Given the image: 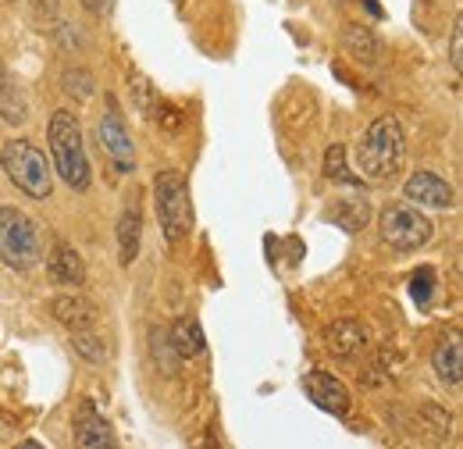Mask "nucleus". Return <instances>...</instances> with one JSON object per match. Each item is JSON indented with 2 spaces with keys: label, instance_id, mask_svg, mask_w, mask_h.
Returning <instances> with one entry per match:
<instances>
[{
  "label": "nucleus",
  "instance_id": "obj_1",
  "mask_svg": "<svg viewBox=\"0 0 463 449\" xmlns=\"http://www.w3.org/2000/svg\"><path fill=\"white\" fill-rule=\"evenodd\" d=\"M403 154H406L403 129H400V121H396L392 114L378 118V121L364 132V139H360V147H356L360 171H364L367 178H374V182L392 178V175L400 171V165H403Z\"/></svg>",
  "mask_w": 463,
  "mask_h": 449
},
{
  "label": "nucleus",
  "instance_id": "obj_2",
  "mask_svg": "<svg viewBox=\"0 0 463 449\" xmlns=\"http://www.w3.org/2000/svg\"><path fill=\"white\" fill-rule=\"evenodd\" d=\"M47 139H51V154H54V168L71 186V189H90V158L82 147V129L79 118L71 111H54L47 125Z\"/></svg>",
  "mask_w": 463,
  "mask_h": 449
},
{
  "label": "nucleus",
  "instance_id": "obj_3",
  "mask_svg": "<svg viewBox=\"0 0 463 449\" xmlns=\"http://www.w3.org/2000/svg\"><path fill=\"white\" fill-rule=\"evenodd\" d=\"M43 257L40 228L18 207H0V261L11 272H29Z\"/></svg>",
  "mask_w": 463,
  "mask_h": 449
},
{
  "label": "nucleus",
  "instance_id": "obj_4",
  "mask_svg": "<svg viewBox=\"0 0 463 449\" xmlns=\"http://www.w3.org/2000/svg\"><path fill=\"white\" fill-rule=\"evenodd\" d=\"M0 165L7 171V178L33 200H51L54 193V178H51V165L47 158L29 143V139H11L0 150Z\"/></svg>",
  "mask_w": 463,
  "mask_h": 449
},
{
  "label": "nucleus",
  "instance_id": "obj_5",
  "mask_svg": "<svg viewBox=\"0 0 463 449\" xmlns=\"http://www.w3.org/2000/svg\"><path fill=\"white\" fill-rule=\"evenodd\" d=\"M154 204H157V218L165 228L168 243H182L193 228V200H189V186L182 178V171H161L154 182Z\"/></svg>",
  "mask_w": 463,
  "mask_h": 449
},
{
  "label": "nucleus",
  "instance_id": "obj_6",
  "mask_svg": "<svg viewBox=\"0 0 463 449\" xmlns=\"http://www.w3.org/2000/svg\"><path fill=\"white\" fill-rule=\"evenodd\" d=\"M431 232H435V224L413 204H389L382 211V239L392 250H420L431 239Z\"/></svg>",
  "mask_w": 463,
  "mask_h": 449
},
{
  "label": "nucleus",
  "instance_id": "obj_7",
  "mask_svg": "<svg viewBox=\"0 0 463 449\" xmlns=\"http://www.w3.org/2000/svg\"><path fill=\"white\" fill-rule=\"evenodd\" d=\"M403 193L413 207H453V186L435 171H413L403 182Z\"/></svg>",
  "mask_w": 463,
  "mask_h": 449
},
{
  "label": "nucleus",
  "instance_id": "obj_8",
  "mask_svg": "<svg viewBox=\"0 0 463 449\" xmlns=\"http://www.w3.org/2000/svg\"><path fill=\"white\" fill-rule=\"evenodd\" d=\"M75 449H118L111 425L97 414L90 399H82L75 410Z\"/></svg>",
  "mask_w": 463,
  "mask_h": 449
},
{
  "label": "nucleus",
  "instance_id": "obj_9",
  "mask_svg": "<svg viewBox=\"0 0 463 449\" xmlns=\"http://www.w3.org/2000/svg\"><path fill=\"white\" fill-rule=\"evenodd\" d=\"M100 143H104V150L111 154L115 168L121 171V175H128V171H132V139H128V132H125V121H121V114H118L115 100H108V114L100 118Z\"/></svg>",
  "mask_w": 463,
  "mask_h": 449
},
{
  "label": "nucleus",
  "instance_id": "obj_10",
  "mask_svg": "<svg viewBox=\"0 0 463 449\" xmlns=\"http://www.w3.org/2000/svg\"><path fill=\"white\" fill-rule=\"evenodd\" d=\"M303 389H307V396L321 406V410H328V414H346L349 410V389L335 378V375H328V371H310L307 378H303Z\"/></svg>",
  "mask_w": 463,
  "mask_h": 449
},
{
  "label": "nucleus",
  "instance_id": "obj_11",
  "mask_svg": "<svg viewBox=\"0 0 463 449\" xmlns=\"http://www.w3.org/2000/svg\"><path fill=\"white\" fill-rule=\"evenodd\" d=\"M328 353L332 357H339V360H353V357H360L364 349H367V329L356 321V318H339V321H332V329H328Z\"/></svg>",
  "mask_w": 463,
  "mask_h": 449
},
{
  "label": "nucleus",
  "instance_id": "obj_12",
  "mask_svg": "<svg viewBox=\"0 0 463 449\" xmlns=\"http://www.w3.org/2000/svg\"><path fill=\"white\" fill-rule=\"evenodd\" d=\"M139 235H143V207H139V200L132 196V200L121 207V218H118V261H121L125 268L139 257Z\"/></svg>",
  "mask_w": 463,
  "mask_h": 449
},
{
  "label": "nucleus",
  "instance_id": "obj_13",
  "mask_svg": "<svg viewBox=\"0 0 463 449\" xmlns=\"http://www.w3.org/2000/svg\"><path fill=\"white\" fill-rule=\"evenodd\" d=\"M51 314L58 318L64 329L82 332V329H90V325L97 321V303H93V300H86L82 292H68V296L51 300Z\"/></svg>",
  "mask_w": 463,
  "mask_h": 449
},
{
  "label": "nucleus",
  "instance_id": "obj_14",
  "mask_svg": "<svg viewBox=\"0 0 463 449\" xmlns=\"http://www.w3.org/2000/svg\"><path fill=\"white\" fill-rule=\"evenodd\" d=\"M431 368H435V375H439L446 386H460V378H463L460 336H446L439 346H435V353H431Z\"/></svg>",
  "mask_w": 463,
  "mask_h": 449
},
{
  "label": "nucleus",
  "instance_id": "obj_15",
  "mask_svg": "<svg viewBox=\"0 0 463 449\" xmlns=\"http://www.w3.org/2000/svg\"><path fill=\"white\" fill-rule=\"evenodd\" d=\"M47 268H51V279L58 282V285H82V282H86V264H82L79 250L68 246V243H58V246H54Z\"/></svg>",
  "mask_w": 463,
  "mask_h": 449
},
{
  "label": "nucleus",
  "instance_id": "obj_16",
  "mask_svg": "<svg viewBox=\"0 0 463 449\" xmlns=\"http://www.w3.org/2000/svg\"><path fill=\"white\" fill-rule=\"evenodd\" d=\"M0 118L7 125H25L29 121V100L22 93V86L11 79V72L0 64Z\"/></svg>",
  "mask_w": 463,
  "mask_h": 449
},
{
  "label": "nucleus",
  "instance_id": "obj_17",
  "mask_svg": "<svg viewBox=\"0 0 463 449\" xmlns=\"http://www.w3.org/2000/svg\"><path fill=\"white\" fill-rule=\"evenodd\" d=\"M343 47H346V54L353 57V61H360V64H374L378 54H382L378 36H374L367 25H356V22H349L346 29H343Z\"/></svg>",
  "mask_w": 463,
  "mask_h": 449
},
{
  "label": "nucleus",
  "instance_id": "obj_18",
  "mask_svg": "<svg viewBox=\"0 0 463 449\" xmlns=\"http://www.w3.org/2000/svg\"><path fill=\"white\" fill-rule=\"evenodd\" d=\"M172 339L175 353H178V360H189V357H200L203 353V332H200V321L196 318H178L172 325Z\"/></svg>",
  "mask_w": 463,
  "mask_h": 449
},
{
  "label": "nucleus",
  "instance_id": "obj_19",
  "mask_svg": "<svg viewBox=\"0 0 463 449\" xmlns=\"http://www.w3.org/2000/svg\"><path fill=\"white\" fill-rule=\"evenodd\" d=\"M61 86H64V93H68V97H75V100L82 104V100H90V97H93V86H97V82H93V75H90L86 68H64Z\"/></svg>",
  "mask_w": 463,
  "mask_h": 449
},
{
  "label": "nucleus",
  "instance_id": "obj_20",
  "mask_svg": "<svg viewBox=\"0 0 463 449\" xmlns=\"http://www.w3.org/2000/svg\"><path fill=\"white\" fill-rule=\"evenodd\" d=\"M71 346H75V353H79V357H86L90 364H104V360H108V346L93 336L90 329L71 332Z\"/></svg>",
  "mask_w": 463,
  "mask_h": 449
},
{
  "label": "nucleus",
  "instance_id": "obj_21",
  "mask_svg": "<svg viewBox=\"0 0 463 449\" xmlns=\"http://www.w3.org/2000/svg\"><path fill=\"white\" fill-rule=\"evenodd\" d=\"M367 215H371V211H367V204H364V200H353V204L343 200V204H335V207H332V218L343 224V228H349V232H356L360 224L367 222Z\"/></svg>",
  "mask_w": 463,
  "mask_h": 449
},
{
  "label": "nucleus",
  "instance_id": "obj_22",
  "mask_svg": "<svg viewBox=\"0 0 463 449\" xmlns=\"http://www.w3.org/2000/svg\"><path fill=\"white\" fill-rule=\"evenodd\" d=\"M325 175H328L332 182H346V186H356V182H360L356 175H349L346 150H343V147H332V150L325 154Z\"/></svg>",
  "mask_w": 463,
  "mask_h": 449
},
{
  "label": "nucleus",
  "instance_id": "obj_23",
  "mask_svg": "<svg viewBox=\"0 0 463 449\" xmlns=\"http://www.w3.org/2000/svg\"><path fill=\"white\" fill-rule=\"evenodd\" d=\"M58 14H61V0H29V18H33L36 29L47 33L58 22Z\"/></svg>",
  "mask_w": 463,
  "mask_h": 449
},
{
  "label": "nucleus",
  "instance_id": "obj_24",
  "mask_svg": "<svg viewBox=\"0 0 463 449\" xmlns=\"http://www.w3.org/2000/svg\"><path fill=\"white\" fill-rule=\"evenodd\" d=\"M431 289H435V272H431V268H420V272L413 275V282H410V292H413V300L424 307V303L431 300Z\"/></svg>",
  "mask_w": 463,
  "mask_h": 449
},
{
  "label": "nucleus",
  "instance_id": "obj_25",
  "mask_svg": "<svg viewBox=\"0 0 463 449\" xmlns=\"http://www.w3.org/2000/svg\"><path fill=\"white\" fill-rule=\"evenodd\" d=\"M449 61H453V72L460 75V72H463V29H460V22H457L453 40H449Z\"/></svg>",
  "mask_w": 463,
  "mask_h": 449
},
{
  "label": "nucleus",
  "instance_id": "obj_26",
  "mask_svg": "<svg viewBox=\"0 0 463 449\" xmlns=\"http://www.w3.org/2000/svg\"><path fill=\"white\" fill-rule=\"evenodd\" d=\"M157 121L168 129V132H175V129H182V114H178V108H172V104H157Z\"/></svg>",
  "mask_w": 463,
  "mask_h": 449
},
{
  "label": "nucleus",
  "instance_id": "obj_27",
  "mask_svg": "<svg viewBox=\"0 0 463 449\" xmlns=\"http://www.w3.org/2000/svg\"><path fill=\"white\" fill-rule=\"evenodd\" d=\"M82 7L93 11V14H108L111 11V0H82Z\"/></svg>",
  "mask_w": 463,
  "mask_h": 449
},
{
  "label": "nucleus",
  "instance_id": "obj_28",
  "mask_svg": "<svg viewBox=\"0 0 463 449\" xmlns=\"http://www.w3.org/2000/svg\"><path fill=\"white\" fill-rule=\"evenodd\" d=\"M14 449H43V446H40L36 439H25V443H18V446H14Z\"/></svg>",
  "mask_w": 463,
  "mask_h": 449
},
{
  "label": "nucleus",
  "instance_id": "obj_29",
  "mask_svg": "<svg viewBox=\"0 0 463 449\" xmlns=\"http://www.w3.org/2000/svg\"><path fill=\"white\" fill-rule=\"evenodd\" d=\"M203 449H222V446H218V439H214V435H207V439H203Z\"/></svg>",
  "mask_w": 463,
  "mask_h": 449
}]
</instances>
